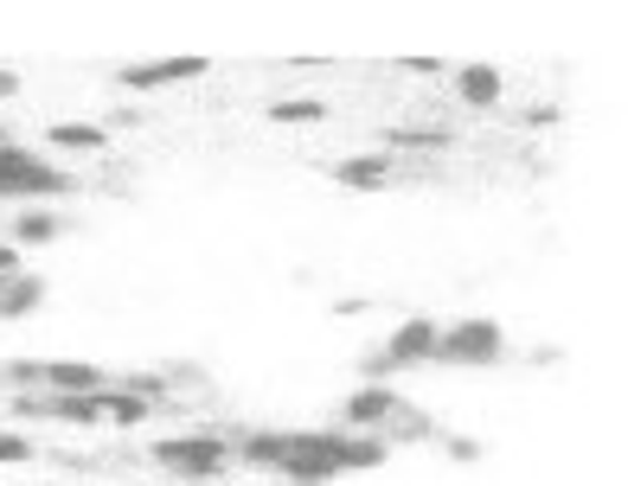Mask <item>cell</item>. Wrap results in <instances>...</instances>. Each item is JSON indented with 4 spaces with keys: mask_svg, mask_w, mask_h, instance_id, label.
<instances>
[{
    "mask_svg": "<svg viewBox=\"0 0 628 486\" xmlns=\"http://www.w3.org/2000/svg\"><path fill=\"white\" fill-rule=\"evenodd\" d=\"M398 71H411V77H436V71H443V65H436V58H404Z\"/></svg>",
    "mask_w": 628,
    "mask_h": 486,
    "instance_id": "obj_17",
    "label": "cell"
},
{
    "mask_svg": "<svg viewBox=\"0 0 628 486\" xmlns=\"http://www.w3.org/2000/svg\"><path fill=\"white\" fill-rule=\"evenodd\" d=\"M334 186H346V192H385L392 186V160L385 153H346L341 167H334Z\"/></svg>",
    "mask_w": 628,
    "mask_h": 486,
    "instance_id": "obj_7",
    "label": "cell"
},
{
    "mask_svg": "<svg viewBox=\"0 0 628 486\" xmlns=\"http://www.w3.org/2000/svg\"><path fill=\"white\" fill-rule=\"evenodd\" d=\"M58 211H20L13 218V250H32V244H58Z\"/></svg>",
    "mask_w": 628,
    "mask_h": 486,
    "instance_id": "obj_9",
    "label": "cell"
},
{
    "mask_svg": "<svg viewBox=\"0 0 628 486\" xmlns=\"http://www.w3.org/2000/svg\"><path fill=\"white\" fill-rule=\"evenodd\" d=\"M0 460H32V442L13 429H0Z\"/></svg>",
    "mask_w": 628,
    "mask_h": 486,
    "instance_id": "obj_15",
    "label": "cell"
},
{
    "mask_svg": "<svg viewBox=\"0 0 628 486\" xmlns=\"http://www.w3.org/2000/svg\"><path fill=\"white\" fill-rule=\"evenodd\" d=\"M13 90H20V77H13V71H0V97H13Z\"/></svg>",
    "mask_w": 628,
    "mask_h": 486,
    "instance_id": "obj_18",
    "label": "cell"
},
{
    "mask_svg": "<svg viewBox=\"0 0 628 486\" xmlns=\"http://www.w3.org/2000/svg\"><path fill=\"white\" fill-rule=\"evenodd\" d=\"M436 320H404V327L392 333V339H385V358H379V371H385V365H418V358H430L436 353Z\"/></svg>",
    "mask_w": 628,
    "mask_h": 486,
    "instance_id": "obj_5",
    "label": "cell"
},
{
    "mask_svg": "<svg viewBox=\"0 0 628 486\" xmlns=\"http://www.w3.org/2000/svg\"><path fill=\"white\" fill-rule=\"evenodd\" d=\"M0 148H7V128H0Z\"/></svg>",
    "mask_w": 628,
    "mask_h": 486,
    "instance_id": "obj_19",
    "label": "cell"
},
{
    "mask_svg": "<svg viewBox=\"0 0 628 486\" xmlns=\"http://www.w3.org/2000/svg\"><path fill=\"white\" fill-rule=\"evenodd\" d=\"M20 276V250H13V244H0V281H13Z\"/></svg>",
    "mask_w": 628,
    "mask_h": 486,
    "instance_id": "obj_16",
    "label": "cell"
},
{
    "mask_svg": "<svg viewBox=\"0 0 628 486\" xmlns=\"http://www.w3.org/2000/svg\"><path fill=\"white\" fill-rule=\"evenodd\" d=\"M32 301H39V281H32V276L0 281V314H27Z\"/></svg>",
    "mask_w": 628,
    "mask_h": 486,
    "instance_id": "obj_12",
    "label": "cell"
},
{
    "mask_svg": "<svg viewBox=\"0 0 628 486\" xmlns=\"http://www.w3.org/2000/svg\"><path fill=\"white\" fill-rule=\"evenodd\" d=\"M20 378L39 384L46 397H97V390H109V371L84 365V358H46V365H20Z\"/></svg>",
    "mask_w": 628,
    "mask_h": 486,
    "instance_id": "obj_3",
    "label": "cell"
},
{
    "mask_svg": "<svg viewBox=\"0 0 628 486\" xmlns=\"http://www.w3.org/2000/svg\"><path fill=\"white\" fill-rule=\"evenodd\" d=\"M276 474H283V480H295V486H327V480H341V467H334V460H283Z\"/></svg>",
    "mask_w": 628,
    "mask_h": 486,
    "instance_id": "obj_11",
    "label": "cell"
},
{
    "mask_svg": "<svg viewBox=\"0 0 628 486\" xmlns=\"http://www.w3.org/2000/svg\"><path fill=\"white\" fill-rule=\"evenodd\" d=\"M455 97L469 102V109H494V102L507 97V77H500L494 65H462V71H455Z\"/></svg>",
    "mask_w": 628,
    "mask_h": 486,
    "instance_id": "obj_8",
    "label": "cell"
},
{
    "mask_svg": "<svg viewBox=\"0 0 628 486\" xmlns=\"http://www.w3.org/2000/svg\"><path fill=\"white\" fill-rule=\"evenodd\" d=\"M212 71L206 58H160V65H135L122 71V90H167V83H186V77Z\"/></svg>",
    "mask_w": 628,
    "mask_h": 486,
    "instance_id": "obj_6",
    "label": "cell"
},
{
    "mask_svg": "<svg viewBox=\"0 0 628 486\" xmlns=\"http://www.w3.org/2000/svg\"><path fill=\"white\" fill-rule=\"evenodd\" d=\"M148 455L160 460V467H174L180 480H218L225 474V435L218 429H193V435H167V442H155Z\"/></svg>",
    "mask_w": 628,
    "mask_h": 486,
    "instance_id": "obj_1",
    "label": "cell"
},
{
    "mask_svg": "<svg viewBox=\"0 0 628 486\" xmlns=\"http://www.w3.org/2000/svg\"><path fill=\"white\" fill-rule=\"evenodd\" d=\"M321 116H327L321 102H269V122H283V128H308Z\"/></svg>",
    "mask_w": 628,
    "mask_h": 486,
    "instance_id": "obj_13",
    "label": "cell"
},
{
    "mask_svg": "<svg viewBox=\"0 0 628 486\" xmlns=\"http://www.w3.org/2000/svg\"><path fill=\"white\" fill-rule=\"evenodd\" d=\"M500 353H507V333L494 320H462V327L436 333V353L430 358H443V365H494Z\"/></svg>",
    "mask_w": 628,
    "mask_h": 486,
    "instance_id": "obj_2",
    "label": "cell"
},
{
    "mask_svg": "<svg viewBox=\"0 0 628 486\" xmlns=\"http://www.w3.org/2000/svg\"><path fill=\"white\" fill-rule=\"evenodd\" d=\"M46 141H52V148H71V153H97L109 135L97 122H52L46 128Z\"/></svg>",
    "mask_w": 628,
    "mask_h": 486,
    "instance_id": "obj_10",
    "label": "cell"
},
{
    "mask_svg": "<svg viewBox=\"0 0 628 486\" xmlns=\"http://www.w3.org/2000/svg\"><path fill=\"white\" fill-rule=\"evenodd\" d=\"M398 416H404V404H398L392 384H372V390H360V397H346V409H341V423L353 435H372L379 423H398Z\"/></svg>",
    "mask_w": 628,
    "mask_h": 486,
    "instance_id": "obj_4",
    "label": "cell"
},
{
    "mask_svg": "<svg viewBox=\"0 0 628 486\" xmlns=\"http://www.w3.org/2000/svg\"><path fill=\"white\" fill-rule=\"evenodd\" d=\"M148 416V404L141 397H122V390H109V423H141Z\"/></svg>",
    "mask_w": 628,
    "mask_h": 486,
    "instance_id": "obj_14",
    "label": "cell"
}]
</instances>
